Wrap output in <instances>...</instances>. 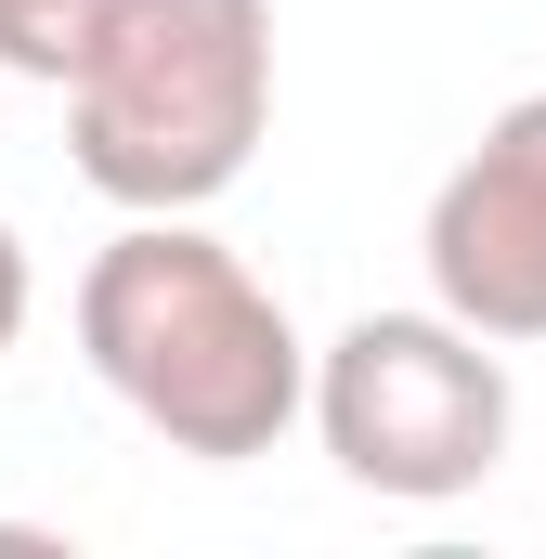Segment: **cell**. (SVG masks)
<instances>
[{
    "label": "cell",
    "instance_id": "1",
    "mask_svg": "<svg viewBox=\"0 0 546 559\" xmlns=\"http://www.w3.org/2000/svg\"><path fill=\"white\" fill-rule=\"evenodd\" d=\"M79 352L195 468L273 455L299 429V391H312V338L286 325V299L195 209H131V235L92 248V274H79Z\"/></svg>",
    "mask_w": 546,
    "mask_h": 559
},
{
    "label": "cell",
    "instance_id": "2",
    "mask_svg": "<svg viewBox=\"0 0 546 559\" xmlns=\"http://www.w3.org/2000/svg\"><path fill=\"white\" fill-rule=\"evenodd\" d=\"M52 92L105 209H222L273 143V0H105Z\"/></svg>",
    "mask_w": 546,
    "mask_h": 559
},
{
    "label": "cell",
    "instance_id": "3",
    "mask_svg": "<svg viewBox=\"0 0 546 559\" xmlns=\"http://www.w3.org/2000/svg\"><path fill=\"white\" fill-rule=\"evenodd\" d=\"M299 417L339 455L352 495L455 508V495H482V481L508 468L521 391H508V352H495V338H468L442 299H416V312H352V325L312 352Z\"/></svg>",
    "mask_w": 546,
    "mask_h": 559
},
{
    "label": "cell",
    "instance_id": "4",
    "mask_svg": "<svg viewBox=\"0 0 546 559\" xmlns=\"http://www.w3.org/2000/svg\"><path fill=\"white\" fill-rule=\"evenodd\" d=\"M416 261H429V299L468 338H495V352H534L546 338V92L495 105L482 143L429 182Z\"/></svg>",
    "mask_w": 546,
    "mask_h": 559
},
{
    "label": "cell",
    "instance_id": "5",
    "mask_svg": "<svg viewBox=\"0 0 546 559\" xmlns=\"http://www.w3.org/2000/svg\"><path fill=\"white\" fill-rule=\"evenodd\" d=\"M92 13L105 0H0V66L13 79H66L79 39H92Z\"/></svg>",
    "mask_w": 546,
    "mask_h": 559
},
{
    "label": "cell",
    "instance_id": "6",
    "mask_svg": "<svg viewBox=\"0 0 546 559\" xmlns=\"http://www.w3.org/2000/svg\"><path fill=\"white\" fill-rule=\"evenodd\" d=\"M26 312H39V274H26V235L0 222V352L26 338Z\"/></svg>",
    "mask_w": 546,
    "mask_h": 559
}]
</instances>
